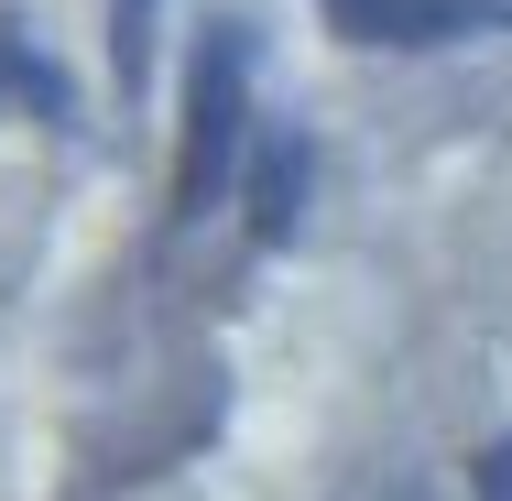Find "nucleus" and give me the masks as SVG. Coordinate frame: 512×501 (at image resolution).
Instances as JSON below:
<instances>
[{
	"instance_id": "obj_3",
	"label": "nucleus",
	"mask_w": 512,
	"mask_h": 501,
	"mask_svg": "<svg viewBox=\"0 0 512 501\" xmlns=\"http://www.w3.org/2000/svg\"><path fill=\"white\" fill-rule=\"evenodd\" d=\"M306 197H316V142H306V131H273V142L251 153V175H240L251 240H262V251H284V240L306 229Z\"/></svg>"
},
{
	"instance_id": "obj_1",
	"label": "nucleus",
	"mask_w": 512,
	"mask_h": 501,
	"mask_svg": "<svg viewBox=\"0 0 512 501\" xmlns=\"http://www.w3.org/2000/svg\"><path fill=\"white\" fill-rule=\"evenodd\" d=\"M240 153H251V33L207 22L197 66H186V131H175V218H207L229 197Z\"/></svg>"
},
{
	"instance_id": "obj_4",
	"label": "nucleus",
	"mask_w": 512,
	"mask_h": 501,
	"mask_svg": "<svg viewBox=\"0 0 512 501\" xmlns=\"http://www.w3.org/2000/svg\"><path fill=\"white\" fill-rule=\"evenodd\" d=\"M153 11L164 0H109V77H120V99L153 88Z\"/></svg>"
},
{
	"instance_id": "obj_5",
	"label": "nucleus",
	"mask_w": 512,
	"mask_h": 501,
	"mask_svg": "<svg viewBox=\"0 0 512 501\" xmlns=\"http://www.w3.org/2000/svg\"><path fill=\"white\" fill-rule=\"evenodd\" d=\"M0 66H11V88H22V99L44 109V120H66V77H55V66H44V55H33V44H22V33H11V44H0Z\"/></svg>"
},
{
	"instance_id": "obj_2",
	"label": "nucleus",
	"mask_w": 512,
	"mask_h": 501,
	"mask_svg": "<svg viewBox=\"0 0 512 501\" xmlns=\"http://www.w3.org/2000/svg\"><path fill=\"white\" fill-rule=\"evenodd\" d=\"M327 22L382 55H447V44L512 33V0H327Z\"/></svg>"
},
{
	"instance_id": "obj_6",
	"label": "nucleus",
	"mask_w": 512,
	"mask_h": 501,
	"mask_svg": "<svg viewBox=\"0 0 512 501\" xmlns=\"http://www.w3.org/2000/svg\"><path fill=\"white\" fill-rule=\"evenodd\" d=\"M469 491H480V501H512V436H491V447H480V469H469Z\"/></svg>"
}]
</instances>
